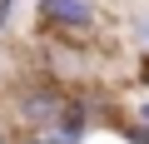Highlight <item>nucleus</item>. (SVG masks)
I'll use <instances>...</instances> for the list:
<instances>
[{
  "label": "nucleus",
  "instance_id": "20e7f679",
  "mask_svg": "<svg viewBox=\"0 0 149 144\" xmlns=\"http://www.w3.org/2000/svg\"><path fill=\"white\" fill-rule=\"evenodd\" d=\"M114 134H119L124 144H149V124H139V119H119Z\"/></svg>",
  "mask_w": 149,
  "mask_h": 144
},
{
  "label": "nucleus",
  "instance_id": "f257e3e1",
  "mask_svg": "<svg viewBox=\"0 0 149 144\" xmlns=\"http://www.w3.org/2000/svg\"><path fill=\"white\" fill-rule=\"evenodd\" d=\"M65 104H70V90L50 75H35V80L10 90V129L15 134H45L60 124Z\"/></svg>",
  "mask_w": 149,
  "mask_h": 144
},
{
  "label": "nucleus",
  "instance_id": "6e6552de",
  "mask_svg": "<svg viewBox=\"0 0 149 144\" xmlns=\"http://www.w3.org/2000/svg\"><path fill=\"white\" fill-rule=\"evenodd\" d=\"M0 144H15V129L10 124H0Z\"/></svg>",
  "mask_w": 149,
  "mask_h": 144
},
{
  "label": "nucleus",
  "instance_id": "39448f33",
  "mask_svg": "<svg viewBox=\"0 0 149 144\" xmlns=\"http://www.w3.org/2000/svg\"><path fill=\"white\" fill-rule=\"evenodd\" d=\"M15 5H20V0H0V35L15 25Z\"/></svg>",
  "mask_w": 149,
  "mask_h": 144
},
{
  "label": "nucleus",
  "instance_id": "423d86ee",
  "mask_svg": "<svg viewBox=\"0 0 149 144\" xmlns=\"http://www.w3.org/2000/svg\"><path fill=\"white\" fill-rule=\"evenodd\" d=\"M15 144H60V134H50V129L45 134H15Z\"/></svg>",
  "mask_w": 149,
  "mask_h": 144
},
{
  "label": "nucleus",
  "instance_id": "0eeeda50",
  "mask_svg": "<svg viewBox=\"0 0 149 144\" xmlns=\"http://www.w3.org/2000/svg\"><path fill=\"white\" fill-rule=\"evenodd\" d=\"M129 119H139V124H149V99H139V104H134V114H129Z\"/></svg>",
  "mask_w": 149,
  "mask_h": 144
},
{
  "label": "nucleus",
  "instance_id": "7ed1b4c3",
  "mask_svg": "<svg viewBox=\"0 0 149 144\" xmlns=\"http://www.w3.org/2000/svg\"><path fill=\"white\" fill-rule=\"evenodd\" d=\"M129 45H134L139 60H149V5H139L129 15Z\"/></svg>",
  "mask_w": 149,
  "mask_h": 144
},
{
  "label": "nucleus",
  "instance_id": "f03ea898",
  "mask_svg": "<svg viewBox=\"0 0 149 144\" xmlns=\"http://www.w3.org/2000/svg\"><path fill=\"white\" fill-rule=\"evenodd\" d=\"M35 30L45 40H95L100 35V0H35Z\"/></svg>",
  "mask_w": 149,
  "mask_h": 144
}]
</instances>
